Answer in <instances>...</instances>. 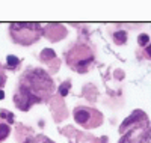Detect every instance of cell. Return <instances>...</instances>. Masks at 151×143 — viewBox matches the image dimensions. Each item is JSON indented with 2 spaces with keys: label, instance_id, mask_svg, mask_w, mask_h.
<instances>
[{
  "label": "cell",
  "instance_id": "4",
  "mask_svg": "<svg viewBox=\"0 0 151 143\" xmlns=\"http://www.w3.org/2000/svg\"><path fill=\"white\" fill-rule=\"evenodd\" d=\"M74 119L83 128H95L98 125H101L103 116L95 109L82 106V107H77L74 110Z\"/></svg>",
  "mask_w": 151,
  "mask_h": 143
},
{
  "label": "cell",
  "instance_id": "6",
  "mask_svg": "<svg viewBox=\"0 0 151 143\" xmlns=\"http://www.w3.org/2000/svg\"><path fill=\"white\" fill-rule=\"evenodd\" d=\"M9 133H11V128L6 122H3L2 119H0V143H2L3 140H6L9 137Z\"/></svg>",
  "mask_w": 151,
  "mask_h": 143
},
{
  "label": "cell",
  "instance_id": "13",
  "mask_svg": "<svg viewBox=\"0 0 151 143\" xmlns=\"http://www.w3.org/2000/svg\"><path fill=\"white\" fill-rule=\"evenodd\" d=\"M68 87H70V83H65V84H62V86L59 87V92H60L62 97H65V95L68 94Z\"/></svg>",
  "mask_w": 151,
  "mask_h": 143
},
{
  "label": "cell",
  "instance_id": "3",
  "mask_svg": "<svg viewBox=\"0 0 151 143\" xmlns=\"http://www.w3.org/2000/svg\"><path fill=\"white\" fill-rule=\"evenodd\" d=\"M94 51L91 47H88L85 44L74 45L67 54V62L68 65L77 72H86L89 65L94 62Z\"/></svg>",
  "mask_w": 151,
  "mask_h": 143
},
{
  "label": "cell",
  "instance_id": "2",
  "mask_svg": "<svg viewBox=\"0 0 151 143\" xmlns=\"http://www.w3.org/2000/svg\"><path fill=\"white\" fill-rule=\"evenodd\" d=\"M11 36L17 44L32 45L42 35V27L36 23H14L11 24Z\"/></svg>",
  "mask_w": 151,
  "mask_h": 143
},
{
  "label": "cell",
  "instance_id": "16",
  "mask_svg": "<svg viewBox=\"0 0 151 143\" xmlns=\"http://www.w3.org/2000/svg\"><path fill=\"white\" fill-rule=\"evenodd\" d=\"M5 80H6V79H5V75H3L2 72H0V87H2V86L5 84Z\"/></svg>",
  "mask_w": 151,
  "mask_h": 143
},
{
  "label": "cell",
  "instance_id": "17",
  "mask_svg": "<svg viewBox=\"0 0 151 143\" xmlns=\"http://www.w3.org/2000/svg\"><path fill=\"white\" fill-rule=\"evenodd\" d=\"M147 54L151 57V44H150V45H148V48H147Z\"/></svg>",
  "mask_w": 151,
  "mask_h": 143
},
{
  "label": "cell",
  "instance_id": "8",
  "mask_svg": "<svg viewBox=\"0 0 151 143\" xmlns=\"http://www.w3.org/2000/svg\"><path fill=\"white\" fill-rule=\"evenodd\" d=\"M41 57H42L44 62H45V60H52V59H55V51L50 50V48H45L42 53H41Z\"/></svg>",
  "mask_w": 151,
  "mask_h": 143
},
{
  "label": "cell",
  "instance_id": "14",
  "mask_svg": "<svg viewBox=\"0 0 151 143\" xmlns=\"http://www.w3.org/2000/svg\"><path fill=\"white\" fill-rule=\"evenodd\" d=\"M35 143H53L50 139H47V137H44V136H38L36 137V140H35Z\"/></svg>",
  "mask_w": 151,
  "mask_h": 143
},
{
  "label": "cell",
  "instance_id": "7",
  "mask_svg": "<svg viewBox=\"0 0 151 143\" xmlns=\"http://www.w3.org/2000/svg\"><path fill=\"white\" fill-rule=\"evenodd\" d=\"M113 41H115L116 44H119V45L125 44V41H127V32H124V30L115 32V35H113Z\"/></svg>",
  "mask_w": 151,
  "mask_h": 143
},
{
  "label": "cell",
  "instance_id": "12",
  "mask_svg": "<svg viewBox=\"0 0 151 143\" xmlns=\"http://www.w3.org/2000/svg\"><path fill=\"white\" fill-rule=\"evenodd\" d=\"M0 116H2V118H8L6 121H8L9 124H12V122H14V114H12V113H6V112H2V113H0Z\"/></svg>",
  "mask_w": 151,
  "mask_h": 143
},
{
  "label": "cell",
  "instance_id": "15",
  "mask_svg": "<svg viewBox=\"0 0 151 143\" xmlns=\"http://www.w3.org/2000/svg\"><path fill=\"white\" fill-rule=\"evenodd\" d=\"M130 140H132V133L125 134V136L121 139V142H119V143H130Z\"/></svg>",
  "mask_w": 151,
  "mask_h": 143
},
{
  "label": "cell",
  "instance_id": "9",
  "mask_svg": "<svg viewBox=\"0 0 151 143\" xmlns=\"http://www.w3.org/2000/svg\"><path fill=\"white\" fill-rule=\"evenodd\" d=\"M136 143H151V129H148V131H145L139 139L136 140Z\"/></svg>",
  "mask_w": 151,
  "mask_h": 143
},
{
  "label": "cell",
  "instance_id": "10",
  "mask_svg": "<svg viewBox=\"0 0 151 143\" xmlns=\"http://www.w3.org/2000/svg\"><path fill=\"white\" fill-rule=\"evenodd\" d=\"M18 63H20V60H18L15 56H8V66H9V68L14 69Z\"/></svg>",
  "mask_w": 151,
  "mask_h": 143
},
{
  "label": "cell",
  "instance_id": "1",
  "mask_svg": "<svg viewBox=\"0 0 151 143\" xmlns=\"http://www.w3.org/2000/svg\"><path fill=\"white\" fill-rule=\"evenodd\" d=\"M20 86L27 90L35 102L48 99L55 90V84L50 79V75L40 68L29 69L24 72L20 80Z\"/></svg>",
  "mask_w": 151,
  "mask_h": 143
},
{
  "label": "cell",
  "instance_id": "18",
  "mask_svg": "<svg viewBox=\"0 0 151 143\" xmlns=\"http://www.w3.org/2000/svg\"><path fill=\"white\" fill-rule=\"evenodd\" d=\"M3 98H5V94L2 92V90H0V99H3Z\"/></svg>",
  "mask_w": 151,
  "mask_h": 143
},
{
  "label": "cell",
  "instance_id": "5",
  "mask_svg": "<svg viewBox=\"0 0 151 143\" xmlns=\"http://www.w3.org/2000/svg\"><path fill=\"white\" fill-rule=\"evenodd\" d=\"M14 102H15V106L20 110H29L30 106H32L35 101H33V98L30 97V94L27 92L26 89L18 86L17 92H15V97H14Z\"/></svg>",
  "mask_w": 151,
  "mask_h": 143
},
{
  "label": "cell",
  "instance_id": "11",
  "mask_svg": "<svg viewBox=\"0 0 151 143\" xmlns=\"http://www.w3.org/2000/svg\"><path fill=\"white\" fill-rule=\"evenodd\" d=\"M137 42H139V45H142V47L147 45V44H148V35H145V33L141 35L139 38H137Z\"/></svg>",
  "mask_w": 151,
  "mask_h": 143
}]
</instances>
